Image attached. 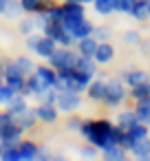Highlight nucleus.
I'll return each instance as SVG.
<instances>
[{
	"mask_svg": "<svg viewBox=\"0 0 150 161\" xmlns=\"http://www.w3.org/2000/svg\"><path fill=\"white\" fill-rule=\"evenodd\" d=\"M80 132L88 139V143H93L97 150H104V148H110V146H117L121 141V135H124V128L121 126H115L113 121L108 119H84L82 126H80Z\"/></svg>",
	"mask_w": 150,
	"mask_h": 161,
	"instance_id": "f257e3e1",
	"label": "nucleus"
},
{
	"mask_svg": "<svg viewBox=\"0 0 150 161\" xmlns=\"http://www.w3.org/2000/svg\"><path fill=\"white\" fill-rule=\"evenodd\" d=\"M42 31H44V36L53 38L60 47H71V44L75 42V38L71 36V31L64 27V20H49V22L42 27Z\"/></svg>",
	"mask_w": 150,
	"mask_h": 161,
	"instance_id": "f03ea898",
	"label": "nucleus"
},
{
	"mask_svg": "<svg viewBox=\"0 0 150 161\" xmlns=\"http://www.w3.org/2000/svg\"><path fill=\"white\" fill-rule=\"evenodd\" d=\"M126 97H128V91H126V86H124V82H121V80L113 77V80H108V82H106L104 104H106L108 108H117V106H121V102H124Z\"/></svg>",
	"mask_w": 150,
	"mask_h": 161,
	"instance_id": "7ed1b4c3",
	"label": "nucleus"
},
{
	"mask_svg": "<svg viewBox=\"0 0 150 161\" xmlns=\"http://www.w3.org/2000/svg\"><path fill=\"white\" fill-rule=\"evenodd\" d=\"M64 27L71 31V36L75 38V42L82 40V38H86V36H93V29H95L91 25V20H86V16H80V18L69 16V18H64Z\"/></svg>",
	"mask_w": 150,
	"mask_h": 161,
	"instance_id": "20e7f679",
	"label": "nucleus"
},
{
	"mask_svg": "<svg viewBox=\"0 0 150 161\" xmlns=\"http://www.w3.org/2000/svg\"><path fill=\"white\" fill-rule=\"evenodd\" d=\"M75 60H77V53H73L69 47H62V49H55V53L49 58V64L60 71V69H71L75 66Z\"/></svg>",
	"mask_w": 150,
	"mask_h": 161,
	"instance_id": "39448f33",
	"label": "nucleus"
},
{
	"mask_svg": "<svg viewBox=\"0 0 150 161\" xmlns=\"http://www.w3.org/2000/svg\"><path fill=\"white\" fill-rule=\"evenodd\" d=\"M20 135H22V128L20 124L14 119L9 124H3L0 126V139H3V148H11L20 141Z\"/></svg>",
	"mask_w": 150,
	"mask_h": 161,
	"instance_id": "423d86ee",
	"label": "nucleus"
},
{
	"mask_svg": "<svg viewBox=\"0 0 150 161\" xmlns=\"http://www.w3.org/2000/svg\"><path fill=\"white\" fill-rule=\"evenodd\" d=\"M80 104H82V99H80L77 93H69V91L58 93V102H55L58 110H62V113H73V110L80 108Z\"/></svg>",
	"mask_w": 150,
	"mask_h": 161,
	"instance_id": "0eeeda50",
	"label": "nucleus"
},
{
	"mask_svg": "<svg viewBox=\"0 0 150 161\" xmlns=\"http://www.w3.org/2000/svg\"><path fill=\"white\" fill-rule=\"evenodd\" d=\"M55 49H58V42H55L53 38H49V36H40V40H38V44H36L33 51H36L40 58L49 60V58L55 53Z\"/></svg>",
	"mask_w": 150,
	"mask_h": 161,
	"instance_id": "6e6552de",
	"label": "nucleus"
},
{
	"mask_svg": "<svg viewBox=\"0 0 150 161\" xmlns=\"http://www.w3.org/2000/svg\"><path fill=\"white\" fill-rule=\"evenodd\" d=\"M95 62L97 64H108L113 58H115V47L108 42V40H102L99 44H97V49H95Z\"/></svg>",
	"mask_w": 150,
	"mask_h": 161,
	"instance_id": "1a4fd4ad",
	"label": "nucleus"
},
{
	"mask_svg": "<svg viewBox=\"0 0 150 161\" xmlns=\"http://www.w3.org/2000/svg\"><path fill=\"white\" fill-rule=\"evenodd\" d=\"M148 73L146 71H139V69H126L121 71V82L128 84V86H135V84H141V82H148Z\"/></svg>",
	"mask_w": 150,
	"mask_h": 161,
	"instance_id": "9d476101",
	"label": "nucleus"
},
{
	"mask_svg": "<svg viewBox=\"0 0 150 161\" xmlns=\"http://www.w3.org/2000/svg\"><path fill=\"white\" fill-rule=\"evenodd\" d=\"M86 95H88V99H93V102H104V95H106V80H95V77H93V82H91L88 88H86Z\"/></svg>",
	"mask_w": 150,
	"mask_h": 161,
	"instance_id": "9b49d317",
	"label": "nucleus"
},
{
	"mask_svg": "<svg viewBox=\"0 0 150 161\" xmlns=\"http://www.w3.org/2000/svg\"><path fill=\"white\" fill-rule=\"evenodd\" d=\"M36 115H38V119H42V121H47V124H53V121L58 119V106L42 102V104L36 108Z\"/></svg>",
	"mask_w": 150,
	"mask_h": 161,
	"instance_id": "f8f14e48",
	"label": "nucleus"
},
{
	"mask_svg": "<svg viewBox=\"0 0 150 161\" xmlns=\"http://www.w3.org/2000/svg\"><path fill=\"white\" fill-rule=\"evenodd\" d=\"M97 44H99V40H97L95 36H86V38L77 40V53H80V55H91V58H93Z\"/></svg>",
	"mask_w": 150,
	"mask_h": 161,
	"instance_id": "ddd939ff",
	"label": "nucleus"
},
{
	"mask_svg": "<svg viewBox=\"0 0 150 161\" xmlns=\"http://www.w3.org/2000/svg\"><path fill=\"white\" fill-rule=\"evenodd\" d=\"M47 86H55V82H58V71L49 64V66H36V71H33Z\"/></svg>",
	"mask_w": 150,
	"mask_h": 161,
	"instance_id": "4468645a",
	"label": "nucleus"
},
{
	"mask_svg": "<svg viewBox=\"0 0 150 161\" xmlns=\"http://www.w3.org/2000/svg\"><path fill=\"white\" fill-rule=\"evenodd\" d=\"M62 11H64V18H69V16H73V18L86 16L84 3H77V0H66V3H62Z\"/></svg>",
	"mask_w": 150,
	"mask_h": 161,
	"instance_id": "2eb2a0df",
	"label": "nucleus"
},
{
	"mask_svg": "<svg viewBox=\"0 0 150 161\" xmlns=\"http://www.w3.org/2000/svg\"><path fill=\"white\" fill-rule=\"evenodd\" d=\"M75 69H77V71H84V73L95 75V73H97V62H95V58H91V55H80V53H77Z\"/></svg>",
	"mask_w": 150,
	"mask_h": 161,
	"instance_id": "dca6fc26",
	"label": "nucleus"
},
{
	"mask_svg": "<svg viewBox=\"0 0 150 161\" xmlns=\"http://www.w3.org/2000/svg\"><path fill=\"white\" fill-rule=\"evenodd\" d=\"M130 152L139 159H148L150 157V137H141L130 146Z\"/></svg>",
	"mask_w": 150,
	"mask_h": 161,
	"instance_id": "f3484780",
	"label": "nucleus"
},
{
	"mask_svg": "<svg viewBox=\"0 0 150 161\" xmlns=\"http://www.w3.org/2000/svg\"><path fill=\"white\" fill-rule=\"evenodd\" d=\"M130 16L139 22H146L150 18V11H148V0H139V3H132L130 7Z\"/></svg>",
	"mask_w": 150,
	"mask_h": 161,
	"instance_id": "a211bd4d",
	"label": "nucleus"
},
{
	"mask_svg": "<svg viewBox=\"0 0 150 161\" xmlns=\"http://www.w3.org/2000/svg\"><path fill=\"white\" fill-rule=\"evenodd\" d=\"M29 106H27V99H25V95H20V93H16L14 97H11V102L7 104V110L14 115V117H18L20 113H25Z\"/></svg>",
	"mask_w": 150,
	"mask_h": 161,
	"instance_id": "6ab92c4d",
	"label": "nucleus"
},
{
	"mask_svg": "<svg viewBox=\"0 0 150 161\" xmlns=\"http://www.w3.org/2000/svg\"><path fill=\"white\" fill-rule=\"evenodd\" d=\"M135 113H137L139 121H143V124H148V126H150V95H148V97H143V99H137Z\"/></svg>",
	"mask_w": 150,
	"mask_h": 161,
	"instance_id": "aec40b11",
	"label": "nucleus"
},
{
	"mask_svg": "<svg viewBox=\"0 0 150 161\" xmlns=\"http://www.w3.org/2000/svg\"><path fill=\"white\" fill-rule=\"evenodd\" d=\"M36 119H38V115H36V108H27L25 113H20V115L16 117V121L20 124V128H22V130H29V128H33V126H36Z\"/></svg>",
	"mask_w": 150,
	"mask_h": 161,
	"instance_id": "412c9836",
	"label": "nucleus"
},
{
	"mask_svg": "<svg viewBox=\"0 0 150 161\" xmlns=\"http://www.w3.org/2000/svg\"><path fill=\"white\" fill-rule=\"evenodd\" d=\"M104 152V159L106 161H124L126 159V154H128V150L124 148V146H110V148H104L102 150Z\"/></svg>",
	"mask_w": 150,
	"mask_h": 161,
	"instance_id": "4be33fe9",
	"label": "nucleus"
},
{
	"mask_svg": "<svg viewBox=\"0 0 150 161\" xmlns=\"http://www.w3.org/2000/svg\"><path fill=\"white\" fill-rule=\"evenodd\" d=\"M137 121H139V117H137L135 110H121V113L117 115V126H121L124 130H128V128L135 126Z\"/></svg>",
	"mask_w": 150,
	"mask_h": 161,
	"instance_id": "5701e85b",
	"label": "nucleus"
},
{
	"mask_svg": "<svg viewBox=\"0 0 150 161\" xmlns=\"http://www.w3.org/2000/svg\"><path fill=\"white\" fill-rule=\"evenodd\" d=\"M18 150H20V159H36L40 148L33 141H18Z\"/></svg>",
	"mask_w": 150,
	"mask_h": 161,
	"instance_id": "b1692460",
	"label": "nucleus"
},
{
	"mask_svg": "<svg viewBox=\"0 0 150 161\" xmlns=\"http://www.w3.org/2000/svg\"><path fill=\"white\" fill-rule=\"evenodd\" d=\"M150 95V80L148 82H141V84H135V86H130V91H128V97H132L135 102L137 99H143V97H148Z\"/></svg>",
	"mask_w": 150,
	"mask_h": 161,
	"instance_id": "393cba45",
	"label": "nucleus"
},
{
	"mask_svg": "<svg viewBox=\"0 0 150 161\" xmlns=\"http://www.w3.org/2000/svg\"><path fill=\"white\" fill-rule=\"evenodd\" d=\"M93 7H95V11H97L99 16H108V14H113V11H115L113 0H95Z\"/></svg>",
	"mask_w": 150,
	"mask_h": 161,
	"instance_id": "a878e982",
	"label": "nucleus"
},
{
	"mask_svg": "<svg viewBox=\"0 0 150 161\" xmlns=\"http://www.w3.org/2000/svg\"><path fill=\"white\" fill-rule=\"evenodd\" d=\"M16 64H18V69H20L25 75H29V73H33V71H36V64H33L29 58H18V60H16Z\"/></svg>",
	"mask_w": 150,
	"mask_h": 161,
	"instance_id": "bb28decb",
	"label": "nucleus"
},
{
	"mask_svg": "<svg viewBox=\"0 0 150 161\" xmlns=\"http://www.w3.org/2000/svg\"><path fill=\"white\" fill-rule=\"evenodd\" d=\"M14 95H16V91H14L9 84H3V86H0V104H9Z\"/></svg>",
	"mask_w": 150,
	"mask_h": 161,
	"instance_id": "cd10ccee",
	"label": "nucleus"
},
{
	"mask_svg": "<svg viewBox=\"0 0 150 161\" xmlns=\"http://www.w3.org/2000/svg\"><path fill=\"white\" fill-rule=\"evenodd\" d=\"M113 7H115L117 14H130L132 0H113Z\"/></svg>",
	"mask_w": 150,
	"mask_h": 161,
	"instance_id": "c85d7f7f",
	"label": "nucleus"
},
{
	"mask_svg": "<svg viewBox=\"0 0 150 161\" xmlns=\"http://www.w3.org/2000/svg\"><path fill=\"white\" fill-rule=\"evenodd\" d=\"M93 36L102 42V40H108V38L113 36V31H110L108 27H95V29H93Z\"/></svg>",
	"mask_w": 150,
	"mask_h": 161,
	"instance_id": "c756f323",
	"label": "nucleus"
},
{
	"mask_svg": "<svg viewBox=\"0 0 150 161\" xmlns=\"http://www.w3.org/2000/svg\"><path fill=\"white\" fill-rule=\"evenodd\" d=\"M124 42H126V44H141L139 31H126V33H124Z\"/></svg>",
	"mask_w": 150,
	"mask_h": 161,
	"instance_id": "7c9ffc66",
	"label": "nucleus"
},
{
	"mask_svg": "<svg viewBox=\"0 0 150 161\" xmlns=\"http://www.w3.org/2000/svg\"><path fill=\"white\" fill-rule=\"evenodd\" d=\"M36 27H38V22H36V20H25V22L20 25V31L29 36V33H33V29H36Z\"/></svg>",
	"mask_w": 150,
	"mask_h": 161,
	"instance_id": "2f4dec72",
	"label": "nucleus"
},
{
	"mask_svg": "<svg viewBox=\"0 0 150 161\" xmlns=\"http://www.w3.org/2000/svg\"><path fill=\"white\" fill-rule=\"evenodd\" d=\"M66 126H69V130H80V126H82V119H80V117H71V119L66 121Z\"/></svg>",
	"mask_w": 150,
	"mask_h": 161,
	"instance_id": "473e14b6",
	"label": "nucleus"
},
{
	"mask_svg": "<svg viewBox=\"0 0 150 161\" xmlns=\"http://www.w3.org/2000/svg\"><path fill=\"white\" fill-rule=\"evenodd\" d=\"M80 154H82V157H95V154H97V150H95V146L91 143V146L82 148V150H80Z\"/></svg>",
	"mask_w": 150,
	"mask_h": 161,
	"instance_id": "72a5a7b5",
	"label": "nucleus"
},
{
	"mask_svg": "<svg viewBox=\"0 0 150 161\" xmlns=\"http://www.w3.org/2000/svg\"><path fill=\"white\" fill-rule=\"evenodd\" d=\"M16 117L9 113V110H5V113H0V126H3V124H9V121H14Z\"/></svg>",
	"mask_w": 150,
	"mask_h": 161,
	"instance_id": "f704fd0d",
	"label": "nucleus"
},
{
	"mask_svg": "<svg viewBox=\"0 0 150 161\" xmlns=\"http://www.w3.org/2000/svg\"><path fill=\"white\" fill-rule=\"evenodd\" d=\"M38 40H40V36H33V33H29V40H27V47L33 51L36 49V44H38Z\"/></svg>",
	"mask_w": 150,
	"mask_h": 161,
	"instance_id": "c9c22d12",
	"label": "nucleus"
},
{
	"mask_svg": "<svg viewBox=\"0 0 150 161\" xmlns=\"http://www.w3.org/2000/svg\"><path fill=\"white\" fill-rule=\"evenodd\" d=\"M141 51L146 55H150V40H141Z\"/></svg>",
	"mask_w": 150,
	"mask_h": 161,
	"instance_id": "e433bc0d",
	"label": "nucleus"
},
{
	"mask_svg": "<svg viewBox=\"0 0 150 161\" xmlns=\"http://www.w3.org/2000/svg\"><path fill=\"white\" fill-rule=\"evenodd\" d=\"M9 3H11V0H0V14H7V9H9Z\"/></svg>",
	"mask_w": 150,
	"mask_h": 161,
	"instance_id": "4c0bfd02",
	"label": "nucleus"
},
{
	"mask_svg": "<svg viewBox=\"0 0 150 161\" xmlns=\"http://www.w3.org/2000/svg\"><path fill=\"white\" fill-rule=\"evenodd\" d=\"M3 84H5V77H3V75H0V86H3Z\"/></svg>",
	"mask_w": 150,
	"mask_h": 161,
	"instance_id": "58836bf2",
	"label": "nucleus"
},
{
	"mask_svg": "<svg viewBox=\"0 0 150 161\" xmlns=\"http://www.w3.org/2000/svg\"><path fill=\"white\" fill-rule=\"evenodd\" d=\"M80 3H95V0H80Z\"/></svg>",
	"mask_w": 150,
	"mask_h": 161,
	"instance_id": "ea45409f",
	"label": "nucleus"
},
{
	"mask_svg": "<svg viewBox=\"0 0 150 161\" xmlns=\"http://www.w3.org/2000/svg\"><path fill=\"white\" fill-rule=\"evenodd\" d=\"M148 11H150V0H148Z\"/></svg>",
	"mask_w": 150,
	"mask_h": 161,
	"instance_id": "a19ab883",
	"label": "nucleus"
},
{
	"mask_svg": "<svg viewBox=\"0 0 150 161\" xmlns=\"http://www.w3.org/2000/svg\"><path fill=\"white\" fill-rule=\"evenodd\" d=\"M60 3H66V0H60ZM77 3H80V0H77Z\"/></svg>",
	"mask_w": 150,
	"mask_h": 161,
	"instance_id": "79ce46f5",
	"label": "nucleus"
}]
</instances>
